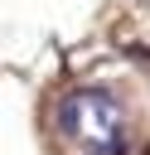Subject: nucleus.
<instances>
[{"mask_svg":"<svg viewBox=\"0 0 150 155\" xmlns=\"http://www.w3.org/2000/svg\"><path fill=\"white\" fill-rule=\"evenodd\" d=\"M58 131L77 140L87 155H126V116L121 102L102 87H82L58 102Z\"/></svg>","mask_w":150,"mask_h":155,"instance_id":"nucleus-1","label":"nucleus"}]
</instances>
